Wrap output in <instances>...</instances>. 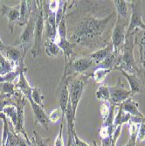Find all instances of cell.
Returning a JSON list of instances; mask_svg holds the SVG:
<instances>
[{
    "label": "cell",
    "mask_w": 145,
    "mask_h": 146,
    "mask_svg": "<svg viewBox=\"0 0 145 146\" xmlns=\"http://www.w3.org/2000/svg\"><path fill=\"white\" fill-rule=\"evenodd\" d=\"M116 14L115 11L104 18L88 17L78 24L68 40L86 47L95 48L104 43V34L111 19Z\"/></svg>",
    "instance_id": "1"
},
{
    "label": "cell",
    "mask_w": 145,
    "mask_h": 146,
    "mask_svg": "<svg viewBox=\"0 0 145 146\" xmlns=\"http://www.w3.org/2000/svg\"><path fill=\"white\" fill-rule=\"evenodd\" d=\"M136 33V32H133L128 34L126 33L124 44L122 46L121 54L119 57H118L117 62L114 67V69L119 71H124L128 74H142L136 66L134 58Z\"/></svg>",
    "instance_id": "2"
},
{
    "label": "cell",
    "mask_w": 145,
    "mask_h": 146,
    "mask_svg": "<svg viewBox=\"0 0 145 146\" xmlns=\"http://www.w3.org/2000/svg\"><path fill=\"white\" fill-rule=\"evenodd\" d=\"M31 7V15L28 23L24 26V31L19 35V38L16 41V45L21 46L24 54L26 55L29 49L33 46L34 41V29H35V22L37 17V5L35 1H29Z\"/></svg>",
    "instance_id": "3"
},
{
    "label": "cell",
    "mask_w": 145,
    "mask_h": 146,
    "mask_svg": "<svg viewBox=\"0 0 145 146\" xmlns=\"http://www.w3.org/2000/svg\"><path fill=\"white\" fill-rule=\"evenodd\" d=\"M37 5V17L34 29V41L31 48V54L33 58H37L42 54V38L45 30V17L42 6V1H35Z\"/></svg>",
    "instance_id": "4"
},
{
    "label": "cell",
    "mask_w": 145,
    "mask_h": 146,
    "mask_svg": "<svg viewBox=\"0 0 145 146\" xmlns=\"http://www.w3.org/2000/svg\"><path fill=\"white\" fill-rule=\"evenodd\" d=\"M90 78L89 74H81L79 75L76 79L73 80L69 82L68 85V90H69V102L71 103L73 112L74 115H76V110L77 107L79 105L84 92V88L85 85L87 83L88 79Z\"/></svg>",
    "instance_id": "5"
},
{
    "label": "cell",
    "mask_w": 145,
    "mask_h": 146,
    "mask_svg": "<svg viewBox=\"0 0 145 146\" xmlns=\"http://www.w3.org/2000/svg\"><path fill=\"white\" fill-rule=\"evenodd\" d=\"M12 98L15 102V107L17 109V125L14 128L16 134H21L23 135L27 140L29 139V137L26 134V132L24 128V105L26 104V97L23 95V93L19 90H16L15 94L12 96Z\"/></svg>",
    "instance_id": "6"
},
{
    "label": "cell",
    "mask_w": 145,
    "mask_h": 146,
    "mask_svg": "<svg viewBox=\"0 0 145 146\" xmlns=\"http://www.w3.org/2000/svg\"><path fill=\"white\" fill-rule=\"evenodd\" d=\"M127 25H128V20H123L116 18L115 25L111 35V43L114 47V52L117 55H120L122 46L125 41Z\"/></svg>",
    "instance_id": "7"
},
{
    "label": "cell",
    "mask_w": 145,
    "mask_h": 146,
    "mask_svg": "<svg viewBox=\"0 0 145 146\" xmlns=\"http://www.w3.org/2000/svg\"><path fill=\"white\" fill-rule=\"evenodd\" d=\"M129 5L131 7V13L127 28V34L136 32L139 28L145 31V23L142 19L141 1H131Z\"/></svg>",
    "instance_id": "8"
},
{
    "label": "cell",
    "mask_w": 145,
    "mask_h": 146,
    "mask_svg": "<svg viewBox=\"0 0 145 146\" xmlns=\"http://www.w3.org/2000/svg\"><path fill=\"white\" fill-rule=\"evenodd\" d=\"M4 56L12 64V66L16 69L17 68H26L24 67V52L21 46H5L4 50L1 52Z\"/></svg>",
    "instance_id": "9"
},
{
    "label": "cell",
    "mask_w": 145,
    "mask_h": 146,
    "mask_svg": "<svg viewBox=\"0 0 145 146\" xmlns=\"http://www.w3.org/2000/svg\"><path fill=\"white\" fill-rule=\"evenodd\" d=\"M70 77H61L59 87L57 88V99L59 102L60 109L62 112V118H65V113L67 110L68 105L69 102V90L68 85L70 82Z\"/></svg>",
    "instance_id": "10"
},
{
    "label": "cell",
    "mask_w": 145,
    "mask_h": 146,
    "mask_svg": "<svg viewBox=\"0 0 145 146\" xmlns=\"http://www.w3.org/2000/svg\"><path fill=\"white\" fill-rule=\"evenodd\" d=\"M109 92L110 102L115 105L121 104L131 96L130 90L125 88V86L122 84L121 79H118V82L115 85L109 86Z\"/></svg>",
    "instance_id": "11"
},
{
    "label": "cell",
    "mask_w": 145,
    "mask_h": 146,
    "mask_svg": "<svg viewBox=\"0 0 145 146\" xmlns=\"http://www.w3.org/2000/svg\"><path fill=\"white\" fill-rule=\"evenodd\" d=\"M2 6V15L5 16L8 20V27L11 32V33H13V28H14V25L17 24L19 20V5L14 6V7H10L5 4H1Z\"/></svg>",
    "instance_id": "12"
},
{
    "label": "cell",
    "mask_w": 145,
    "mask_h": 146,
    "mask_svg": "<svg viewBox=\"0 0 145 146\" xmlns=\"http://www.w3.org/2000/svg\"><path fill=\"white\" fill-rule=\"evenodd\" d=\"M29 102H30V104H31V107H32V112H33V115H34V117H35V123H38L39 124H41L46 130H48V125H49V119H48V115L46 114V112L44 111L43 108H41L40 106H38V104H36L33 101H32V96L26 97Z\"/></svg>",
    "instance_id": "13"
},
{
    "label": "cell",
    "mask_w": 145,
    "mask_h": 146,
    "mask_svg": "<svg viewBox=\"0 0 145 146\" xmlns=\"http://www.w3.org/2000/svg\"><path fill=\"white\" fill-rule=\"evenodd\" d=\"M75 116L76 115L73 114L71 103L69 102L67 110H66V113H65V117L67 119V123H68V140L67 146H72L73 140H74V134L76 133L75 129H74Z\"/></svg>",
    "instance_id": "14"
},
{
    "label": "cell",
    "mask_w": 145,
    "mask_h": 146,
    "mask_svg": "<svg viewBox=\"0 0 145 146\" xmlns=\"http://www.w3.org/2000/svg\"><path fill=\"white\" fill-rule=\"evenodd\" d=\"M113 52H114V47H113V45L110 41L107 46H103L102 48H100L99 50H97L95 52H93L88 56L94 60V62L95 64H100L109 54H111Z\"/></svg>",
    "instance_id": "15"
},
{
    "label": "cell",
    "mask_w": 145,
    "mask_h": 146,
    "mask_svg": "<svg viewBox=\"0 0 145 146\" xmlns=\"http://www.w3.org/2000/svg\"><path fill=\"white\" fill-rule=\"evenodd\" d=\"M122 110L128 113L131 116H139V117H145L141 111L139 110V105L138 102L134 101L131 97L128 98L126 101L122 102L119 106Z\"/></svg>",
    "instance_id": "16"
},
{
    "label": "cell",
    "mask_w": 145,
    "mask_h": 146,
    "mask_svg": "<svg viewBox=\"0 0 145 146\" xmlns=\"http://www.w3.org/2000/svg\"><path fill=\"white\" fill-rule=\"evenodd\" d=\"M120 72L123 74V76L127 79V81L128 82L131 96H134L135 94H140V93L142 92V90H143L142 86L139 81V79L137 78L136 74H128L124 71H120Z\"/></svg>",
    "instance_id": "17"
},
{
    "label": "cell",
    "mask_w": 145,
    "mask_h": 146,
    "mask_svg": "<svg viewBox=\"0 0 145 146\" xmlns=\"http://www.w3.org/2000/svg\"><path fill=\"white\" fill-rule=\"evenodd\" d=\"M19 20L18 22V25L20 26H25L26 24L28 23L30 15H31V7H30V3L29 1L26 0H22L19 4Z\"/></svg>",
    "instance_id": "18"
},
{
    "label": "cell",
    "mask_w": 145,
    "mask_h": 146,
    "mask_svg": "<svg viewBox=\"0 0 145 146\" xmlns=\"http://www.w3.org/2000/svg\"><path fill=\"white\" fill-rule=\"evenodd\" d=\"M16 90H19L23 93V95L27 97L29 96H32V87L30 86L27 80L25 77V72H21L19 76V82L15 84Z\"/></svg>",
    "instance_id": "19"
},
{
    "label": "cell",
    "mask_w": 145,
    "mask_h": 146,
    "mask_svg": "<svg viewBox=\"0 0 145 146\" xmlns=\"http://www.w3.org/2000/svg\"><path fill=\"white\" fill-rule=\"evenodd\" d=\"M115 6V13L117 19L128 20V4L124 0H115L114 1Z\"/></svg>",
    "instance_id": "20"
},
{
    "label": "cell",
    "mask_w": 145,
    "mask_h": 146,
    "mask_svg": "<svg viewBox=\"0 0 145 146\" xmlns=\"http://www.w3.org/2000/svg\"><path fill=\"white\" fill-rule=\"evenodd\" d=\"M112 69H108V68H101L99 67L98 68H96L92 74H89L90 77H92L94 79V81L98 83V84H102V82L105 81V79L107 78V76L111 73Z\"/></svg>",
    "instance_id": "21"
},
{
    "label": "cell",
    "mask_w": 145,
    "mask_h": 146,
    "mask_svg": "<svg viewBox=\"0 0 145 146\" xmlns=\"http://www.w3.org/2000/svg\"><path fill=\"white\" fill-rule=\"evenodd\" d=\"M95 96L98 100L101 102H110V92H109V86L101 84L96 90Z\"/></svg>",
    "instance_id": "22"
},
{
    "label": "cell",
    "mask_w": 145,
    "mask_h": 146,
    "mask_svg": "<svg viewBox=\"0 0 145 146\" xmlns=\"http://www.w3.org/2000/svg\"><path fill=\"white\" fill-rule=\"evenodd\" d=\"M45 49L46 54L50 57H57L58 55H60V52H62L60 46L54 41L49 40V39H46Z\"/></svg>",
    "instance_id": "23"
},
{
    "label": "cell",
    "mask_w": 145,
    "mask_h": 146,
    "mask_svg": "<svg viewBox=\"0 0 145 146\" xmlns=\"http://www.w3.org/2000/svg\"><path fill=\"white\" fill-rule=\"evenodd\" d=\"M130 118H131V115L125 112L124 110H122L121 108H119V110H118L117 114H116V116L114 120V127L115 129L119 127V126H122L124 124V123H127L130 121Z\"/></svg>",
    "instance_id": "24"
},
{
    "label": "cell",
    "mask_w": 145,
    "mask_h": 146,
    "mask_svg": "<svg viewBox=\"0 0 145 146\" xmlns=\"http://www.w3.org/2000/svg\"><path fill=\"white\" fill-rule=\"evenodd\" d=\"M129 126V139L128 142L124 146H136V141L137 139V134L139 129V123H135L132 122H128Z\"/></svg>",
    "instance_id": "25"
},
{
    "label": "cell",
    "mask_w": 145,
    "mask_h": 146,
    "mask_svg": "<svg viewBox=\"0 0 145 146\" xmlns=\"http://www.w3.org/2000/svg\"><path fill=\"white\" fill-rule=\"evenodd\" d=\"M13 70H15V68L12 64L0 52V75H5Z\"/></svg>",
    "instance_id": "26"
},
{
    "label": "cell",
    "mask_w": 145,
    "mask_h": 146,
    "mask_svg": "<svg viewBox=\"0 0 145 146\" xmlns=\"http://www.w3.org/2000/svg\"><path fill=\"white\" fill-rule=\"evenodd\" d=\"M3 113L5 114V115L8 119V121H10L13 124L14 128H15L16 125H17V118H18V115H17V109L15 107V105L7 106V107H5L4 109Z\"/></svg>",
    "instance_id": "27"
},
{
    "label": "cell",
    "mask_w": 145,
    "mask_h": 146,
    "mask_svg": "<svg viewBox=\"0 0 145 146\" xmlns=\"http://www.w3.org/2000/svg\"><path fill=\"white\" fill-rule=\"evenodd\" d=\"M32 101L38 104V106H40L41 108L44 107V99L45 96L43 95V93L41 92V89L39 87H32Z\"/></svg>",
    "instance_id": "28"
},
{
    "label": "cell",
    "mask_w": 145,
    "mask_h": 146,
    "mask_svg": "<svg viewBox=\"0 0 145 146\" xmlns=\"http://www.w3.org/2000/svg\"><path fill=\"white\" fill-rule=\"evenodd\" d=\"M16 92L15 85L12 82H5L0 83V94H5V95H11L13 96Z\"/></svg>",
    "instance_id": "29"
},
{
    "label": "cell",
    "mask_w": 145,
    "mask_h": 146,
    "mask_svg": "<svg viewBox=\"0 0 145 146\" xmlns=\"http://www.w3.org/2000/svg\"><path fill=\"white\" fill-rule=\"evenodd\" d=\"M10 105H15L12 96L5 95V94H0V113H2L4 109Z\"/></svg>",
    "instance_id": "30"
},
{
    "label": "cell",
    "mask_w": 145,
    "mask_h": 146,
    "mask_svg": "<svg viewBox=\"0 0 145 146\" xmlns=\"http://www.w3.org/2000/svg\"><path fill=\"white\" fill-rule=\"evenodd\" d=\"M139 50H140V59L141 64L143 68V75L145 77V31H143V35L139 43Z\"/></svg>",
    "instance_id": "31"
},
{
    "label": "cell",
    "mask_w": 145,
    "mask_h": 146,
    "mask_svg": "<svg viewBox=\"0 0 145 146\" xmlns=\"http://www.w3.org/2000/svg\"><path fill=\"white\" fill-rule=\"evenodd\" d=\"M110 110H111V102H101V117L103 122H105L107 120V118L110 113Z\"/></svg>",
    "instance_id": "32"
},
{
    "label": "cell",
    "mask_w": 145,
    "mask_h": 146,
    "mask_svg": "<svg viewBox=\"0 0 145 146\" xmlns=\"http://www.w3.org/2000/svg\"><path fill=\"white\" fill-rule=\"evenodd\" d=\"M48 119H49L50 123H57L60 119H62L61 110L60 108H57L52 111H51L50 114L48 115Z\"/></svg>",
    "instance_id": "33"
},
{
    "label": "cell",
    "mask_w": 145,
    "mask_h": 146,
    "mask_svg": "<svg viewBox=\"0 0 145 146\" xmlns=\"http://www.w3.org/2000/svg\"><path fill=\"white\" fill-rule=\"evenodd\" d=\"M33 142L36 146H51L49 144V138H43L36 131H33Z\"/></svg>",
    "instance_id": "34"
},
{
    "label": "cell",
    "mask_w": 145,
    "mask_h": 146,
    "mask_svg": "<svg viewBox=\"0 0 145 146\" xmlns=\"http://www.w3.org/2000/svg\"><path fill=\"white\" fill-rule=\"evenodd\" d=\"M64 119H61V123H60V132L55 139V143H54V146H64V141H63V125H64Z\"/></svg>",
    "instance_id": "35"
},
{
    "label": "cell",
    "mask_w": 145,
    "mask_h": 146,
    "mask_svg": "<svg viewBox=\"0 0 145 146\" xmlns=\"http://www.w3.org/2000/svg\"><path fill=\"white\" fill-rule=\"evenodd\" d=\"M137 140L142 142L145 140V121L142 122L139 124V129L137 134Z\"/></svg>",
    "instance_id": "36"
},
{
    "label": "cell",
    "mask_w": 145,
    "mask_h": 146,
    "mask_svg": "<svg viewBox=\"0 0 145 146\" xmlns=\"http://www.w3.org/2000/svg\"><path fill=\"white\" fill-rule=\"evenodd\" d=\"M73 143L75 144V146H90L88 143H87L86 142H84L83 140H81V138H79V137L77 136V134H74V140Z\"/></svg>",
    "instance_id": "37"
},
{
    "label": "cell",
    "mask_w": 145,
    "mask_h": 146,
    "mask_svg": "<svg viewBox=\"0 0 145 146\" xmlns=\"http://www.w3.org/2000/svg\"><path fill=\"white\" fill-rule=\"evenodd\" d=\"M5 46V45L3 43V41L1 40V38H0V52H2L4 50Z\"/></svg>",
    "instance_id": "38"
},
{
    "label": "cell",
    "mask_w": 145,
    "mask_h": 146,
    "mask_svg": "<svg viewBox=\"0 0 145 146\" xmlns=\"http://www.w3.org/2000/svg\"><path fill=\"white\" fill-rule=\"evenodd\" d=\"M93 143H94V146H98V145H97V143H96V142H95V141H93Z\"/></svg>",
    "instance_id": "39"
},
{
    "label": "cell",
    "mask_w": 145,
    "mask_h": 146,
    "mask_svg": "<svg viewBox=\"0 0 145 146\" xmlns=\"http://www.w3.org/2000/svg\"><path fill=\"white\" fill-rule=\"evenodd\" d=\"M1 4H2V1H0V5H1Z\"/></svg>",
    "instance_id": "40"
},
{
    "label": "cell",
    "mask_w": 145,
    "mask_h": 146,
    "mask_svg": "<svg viewBox=\"0 0 145 146\" xmlns=\"http://www.w3.org/2000/svg\"><path fill=\"white\" fill-rule=\"evenodd\" d=\"M6 146H9V145H8V144H7V143H6Z\"/></svg>",
    "instance_id": "41"
}]
</instances>
